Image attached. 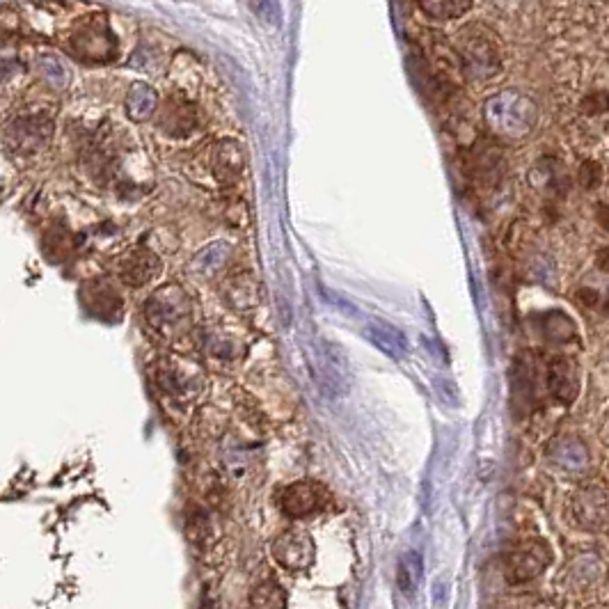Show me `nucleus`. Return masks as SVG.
Returning <instances> with one entry per match:
<instances>
[{
    "mask_svg": "<svg viewBox=\"0 0 609 609\" xmlns=\"http://www.w3.org/2000/svg\"><path fill=\"white\" fill-rule=\"evenodd\" d=\"M548 561H550L548 550H543L539 543L525 545V548H520L518 552H513V555L509 557V564H506V575H509V580L516 584L529 582L545 571Z\"/></svg>",
    "mask_w": 609,
    "mask_h": 609,
    "instance_id": "obj_8",
    "label": "nucleus"
},
{
    "mask_svg": "<svg viewBox=\"0 0 609 609\" xmlns=\"http://www.w3.org/2000/svg\"><path fill=\"white\" fill-rule=\"evenodd\" d=\"M161 126L172 136H186L188 131H193L195 126V110L191 104L184 101H168V106L163 110Z\"/></svg>",
    "mask_w": 609,
    "mask_h": 609,
    "instance_id": "obj_16",
    "label": "nucleus"
},
{
    "mask_svg": "<svg viewBox=\"0 0 609 609\" xmlns=\"http://www.w3.org/2000/svg\"><path fill=\"white\" fill-rule=\"evenodd\" d=\"M287 603V598H284V589L278 587L275 582H264L259 584L252 593V605L255 607H282Z\"/></svg>",
    "mask_w": 609,
    "mask_h": 609,
    "instance_id": "obj_20",
    "label": "nucleus"
},
{
    "mask_svg": "<svg viewBox=\"0 0 609 609\" xmlns=\"http://www.w3.org/2000/svg\"><path fill=\"white\" fill-rule=\"evenodd\" d=\"M229 259V245L227 243H213L209 245L207 250H202L200 255L195 257L193 261V271H197L200 275H213L216 271H220L227 264Z\"/></svg>",
    "mask_w": 609,
    "mask_h": 609,
    "instance_id": "obj_18",
    "label": "nucleus"
},
{
    "mask_svg": "<svg viewBox=\"0 0 609 609\" xmlns=\"http://www.w3.org/2000/svg\"><path fill=\"white\" fill-rule=\"evenodd\" d=\"M243 172V152L236 142H220L213 152V174L223 181L232 184Z\"/></svg>",
    "mask_w": 609,
    "mask_h": 609,
    "instance_id": "obj_12",
    "label": "nucleus"
},
{
    "mask_svg": "<svg viewBox=\"0 0 609 609\" xmlns=\"http://www.w3.org/2000/svg\"><path fill=\"white\" fill-rule=\"evenodd\" d=\"M548 387L561 401H571L577 394V369L571 360H552L548 367Z\"/></svg>",
    "mask_w": 609,
    "mask_h": 609,
    "instance_id": "obj_13",
    "label": "nucleus"
},
{
    "mask_svg": "<svg viewBox=\"0 0 609 609\" xmlns=\"http://www.w3.org/2000/svg\"><path fill=\"white\" fill-rule=\"evenodd\" d=\"M51 133V122L46 117H19L17 122H12L7 126V140L12 142L14 149L30 147L35 149L42 145V142L49 138Z\"/></svg>",
    "mask_w": 609,
    "mask_h": 609,
    "instance_id": "obj_10",
    "label": "nucleus"
},
{
    "mask_svg": "<svg viewBox=\"0 0 609 609\" xmlns=\"http://www.w3.org/2000/svg\"><path fill=\"white\" fill-rule=\"evenodd\" d=\"M223 298L229 307L239 312H248L252 307L259 305L261 291L259 282L252 278L250 273H236L232 278H227L223 287Z\"/></svg>",
    "mask_w": 609,
    "mask_h": 609,
    "instance_id": "obj_11",
    "label": "nucleus"
},
{
    "mask_svg": "<svg viewBox=\"0 0 609 609\" xmlns=\"http://www.w3.org/2000/svg\"><path fill=\"white\" fill-rule=\"evenodd\" d=\"M273 557L278 559L282 568H287L291 573L307 571L314 561L312 536L307 532H300V529L284 532L280 539L273 543Z\"/></svg>",
    "mask_w": 609,
    "mask_h": 609,
    "instance_id": "obj_6",
    "label": "nucleus"
},
{
    "mask_svg": "<svg viewBox=\"0 0 609 609\" xmlns=\"http://www.w3.org/2000/svg\"><path fill=\"white\" fill-rule=\"evenodd\" d=\"M158 271H161V259L149 250H133L120 264V278L129 287H142V284L152 282Z\"/></svg>",
    "mask_w": 609,
    "mask_h": 609,
    "instance_id": "obj_9",
    "label": "nucleus"
},
{
    "mask_svg": "<svg viewBox=\"0 0 609 609\" xmlns=\"http://www.w3.org/2000/svg\"><path fill=\"white\" fill-rule=\"evenodd\" d=\"M204 351L213 358H236L243 351V339L239 335H234L232 330H227L225 326H213L202 337Z\"/></svg>",
    "mask_w": 609,
    "mask_h": 609,
    "instance_id": "obj_15",
    "label": "nucleus"
},
{
    "mask_svg": "<svg viewBox=\"0 0 609 609\" xmlns=\"http://www.w3.org/2000/svg\"><path fill=\"white\" fill-rule=\"evenodd\" d=\"M419 582H422V559L415 552L403 555L397 566V584L403 593H415Z\"/></svg>",
    "mask_w": 609,
    "mask_h": 609,
    "instance_id": "obj_19",
    "label": "nucleus"
},
{
    "mask_svg": "<svg viewBox=\"0 0 609 609\" xmlns=\"http://www.w3.org/2000/svg\"><path fill=\"white\" fill-rule=\"evenodd\" d=\"M71 53L87 62H106L115 58V39L110 33L108 23L99 17H90L78 23L69 37Z\"/></svg>",
    "mask_w": 609,
    "mask_h": 609,
    "instance_id": "obj_4",
    "label": "nucleus"
},
{
    "mask_svg": "<svg viewBox=\"0 0 609 609\" xmlns=\"http://www.w3.org/2000/svg\"><path fill=\"white\" fill-rule=\"evenodd\" d=\"M326 504V490L314 481H296L282 490L280 509L289 518H307Z\"/></svg>",
    "mask_w": 609,
    "mask_h": 609,
    "instance_id": "obj_7",
    "label": "nucleus"
},
{
    "mask_svg": "<svg viewBox=\"0 0 609 609\" xmlns=\"http://www.w3.org/2000/svg\"><path fill=\"white\" fill-rule=\"evenodd\" d=\"M145 316L152 330L163 339H181L193 323L191 296L179 284H165L149 296Z\"/></svg>",
    "mask_w": 609,
    "mask_h": 609,
    "instance_id": "obj_2",
    "label": "nucleus"
},
{
    "mask_svg": "<svg viewBox=\"0 0 609 609\" xmlns=\"http://www.w3.org/2000/svg\"><path fill=\"white\" fill-rule=\"evenodd\" d=\"M365 335L371 344L381 348L385 355H390V358H394V360L403 358L408 351L406 337H403L397 328L387 326V323H381V321L369 323V326L365 328Z\"/></svg>",
    "mask_w": 609,
    "mask_h": 609,
    "instance_id": "obj_14",
    "label": "nucleus"
},
{
    "mask_svg": "<svg viewBox=\"0 0 609 609\" xmlns=\"http://www.w3.org/2000/svg\"><path fill=\"white\" fill-rule=\"evenodd\" d=\"M486 120L497 136L522 138L532 131L536 120V108L529 99L518 94H500L490 99L486 106Z\"/></svg>",
    "mask_w": 609,
    "mask_h": 609,
    "instance_id": "obj_3",
    "label": "nucleus"
},
{
    "mask_svg": "<svg viewBox=\"0 0 609 609\" xmlns=\"http://www.w3.org/2000/svg\"><path fill=\"white\" fill-rule=\"evenodd\" d=\"M452 49L456 53L461 74L474 78V81H484V78L495 76L502 69L500 39L481 23H470V26L458 30Z\"/></svg>",
    "mask_w": 609,
    "mask_h": 609,
    "instance_id": "obj_1",
    "label": "nucleus"
},
{
    "mask_svg": "<svg viewBox=\"0 0 609 609\" xmlns=\"http://www.w3.org/2000/svg\"><path fill=\"white\" fill-rule=\"evenodd\" d=\"M156 376L163 390L172 394V397H195L204 383L200 367L181 358L163 360Z\"/></svg>",
    "mask_w": 609,
    "mask_h": 609,
    "instance_id": "obj_5",
    "label": "nucleus"
},
{
    "mask_svg": "<svg viewBox=\"0 0 609 609\" xmlns=\"http://www.w3.org/2000/svg\"><path fill=\"white\" fill-rule=\"evenodd\" d=\"M417 5L429 19L452 21L470 10L472 0H417Z\"/></svg>",
    "mask_w": 609,
    "mask_h": 609,
    "instance_id": "obj_17",
    "label": "nucleus"
}]
</instances>
